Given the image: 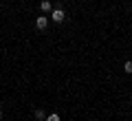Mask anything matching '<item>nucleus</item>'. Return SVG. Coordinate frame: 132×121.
<instances>
[{
  "label": "nucleus",
  "instance_id": "6",
  "mask_svg": "<svg viewBox=\"0 0 132 121\" xmlns=\"http://www.w3.org/2000/svg\"><path fill=\"white\" fill-rule=\"evenodd\" d=\"M44 121H60V115H55V112H53V115H48Z\"/></svg>",
  "mask_w": 132,
  "mask_h": 121
},
{
  "label": "nucleus",
  "instance_id": "5",
  "mask_svg": "<svg viewBox=\"0 0 132 121\" xmlns=\"http://www.w3.org/2000/svg\"><path fill=\"white\" fill-rule=\"evenodd\" d=\"M123 70H126L128 75H132V62H126V64H123Z\"/></svg>",
  "mask_w": 132,
  "mask_h": 121
},
{
  "label": "nucleus",
  "instance_id": "1",
  "mask_svg": "<svg viewBox=\"0 0 132 121\" xmlns=\"http://www.w3.org/2000/svg\"><path fill=\"white\" fill-rule=\"evenodd\" d=\"M51 20H53V22H57V24H60V22H64V20H66V15H64V9H60V7H57V9H53V13H51Z\"/></svg>",
  "mask_w": 132,
  "mask_h": 121
},
{
  "label": "nucleus",
  "instance_id": "3",
  "mask_svg": "<svg viewBox=\"0 0 132 121\" xmlns=\"http://www.w3.org/2000/svg\"><path fill=\"white\" fill-rule=\"evenodd\" d=\"M40 9H42L44 13H46V11H51V9H53V5H51V0H42V2H40Z\"/></svg>",
  "mask_w": 132,
  "mask_h": 121
},
{
  "label": "nucleus",
  "instance_id": "2",
  "mask_svg": "<svg viewBox=\"0 0 132 121\" xmlns=\"http://www.w3.org/2000/svg\"><path fill=\"white\" fill-rule=\"evenodd\" d=\"M46 24H48V18H46V15H40V18L35 20V27H38L40 31H42V29H46Z\"/></svg>",
  "mask_w": 132,
  "mask_h": 121
},
{
  "label": "nucleus",
  "instance_id": "7",
  "mask_svg": "<svg viewBox=\"0 0 132 121\" xmlns=\"http://www.w3.org/2000/svg\"><path fill=\"white\" fill-rule=\"evenodd\" d=\"M0 119H2V110H0Z\"/></svg>",
  "mask_w": 132,
  "mask_h": 121
},
{
  "label": "nucleus",
  "instance_id": "4",
  "mask_svg": "<svg viewBox=\"0 0 132 121\" xmlns=\"http://www.w3.org/2000/svg\"><path fill=\"white\" fill-rule=\"evenodd\" d=\"M35 119H38V121H44V119H46V115H44L42 108H38V110H35Z\"/></svg>",
  "mask_w": 132,
  "mask_h": 121
}]
</instances>
